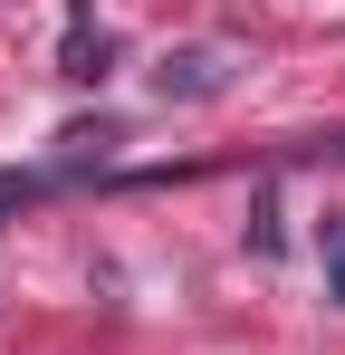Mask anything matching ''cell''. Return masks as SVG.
<instances>
[{"mask_svg":"<svg viewBox=\"0 0 345 355\" xmlns=\"http://www.w3.org/2000/svg\"><path fill=\"white\" fill-rule=\"evenodd\" d=\"M221 49H172L163 67H154V87H163V96H221Z\"/></svg>","mask_w":345,"mask_h":355,"instance_id":"obj_2","label":"cell"},{"mask_svg":"<svg viewBox=\"0 0 345 355\" xmlns=\"http://www.w3.org/2000/svg\"><path fill=\"white\" fill-rule=\"evenodd\" d=\"M249 250L278 259V192H269V182H259V202H249Z\"/></svg>","mask_w":345,"mask_h":355,"instance_id":"obj_4","label":"cell"},{"mask_svg":"<svg viewBox=\"0 0 345 355\" xmlns=\"http://www.w3.org/2000/svg\"><path fill=\"white\" fill-rule=\"evenodd\" d=\"M115 67V39L96 29V0H67V49H57V77H77V87H96Z\"/></svg>","mask_w":345,"mask_h":355,"instance_id":"obj_1","label":"cell"},{"mask_svg":"<svg viewBox=\"0 0 345 355\" xmlns=\"http://www.w3.org/2000/svg\"><path fill=\"white\" fill-rule=\"evenodd\" d=\"M317 259H326V297L345 307V211H326V221H317Z\"/></svg>","mask_w":345,"mask_h":355,"instance_id":"obj_3","label":"cell"}]
</instances>
